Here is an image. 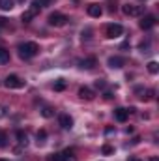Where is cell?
I'll list each match as a JSON object with an SVG mask.
<instances>
[{"mask_svg": "<svg viewBox=\"0 0 159 161\" xmlns=\"http://www.w3.org/2000/svg\"><path fill=\"white\" fill-rule=\"evenodd\" d=\"M122 11L129 17H140L142 11H144V6H135V4H125L122 6Z\"/></svg>", "mask_w": 159, "mask_h": 161, "instance_id": "cell-2", "label": "cell"}, {"mask_svg": "<svg viewBox=\"0 0 159 161\" xmlns=\"http://www.w3.org/2000/svg\"><path fill=\"white\" fill-rule=\"evenodd\" d=\"M9 62V51L0 49V64H8Z\"/></svg>", "mask_w": 159, "mask_h": 161, "instance_id": "cell-17", "label": "cell"}, {"mask_svg": "<svg viewBox=\"0 0 159 161\" xmlns=\"http://www.w3.org/2000/svg\"><path fill=\"white\" fill-rule=\"evenodd\" d=\"M101 13H103V9H101L99 4H90L88 6V15L90 17H101Z\"/></svg>", "mask_w": 159, "mask_h": 161, "instance_id": "cell-12", "label": "cell"}, {"mask_svg": "<svg viewBox=\"0 0 159 161\" xmlns=\"http://www.w3.org/2000/svg\"><path fill=\"white\" fill-rule=\"evenodd\" d=\"M0 161H6V159H0Z\"/></svg>", "mask_w": 159, "mask_h": 161, "instance_id": "cell-30", "label": "cell"}, {"mask_svg": "<svg viewBox=\"0 0 159 161\" xmlns=\"http://www.w3.org/2000/svg\"><path fill=\"white\" fill-rule=\"evenodd\" d=\"M41 114H43L45 118H51V116H54V109H52V107H43Z\"/></svg>", "mask_w": 159, "mask_h": 161, "instance_id": "cell-18", "label": "cell"}, {"mask_svg": "<svg viewBox=\"0 0 159 161\" xmlns=\"http://www.w3.org/2000/svg\"><path fill=\"white\" fill-rule=\"evenodd\" d=\"M45 139H47V131L45 129H40L38 131V142H45Z\"/></svg>", "mask_w": 159, "mask_h": 161, "instance_id": "cell-20", "label": "cell"}, {"mask_svg": "<svg viewBox=\"0 0 159 161\" xmlns=\"http://www.w3.org/2000/svg\"><path fill=\"white\" fill-rule=\"evenodd\" d=\"M148 71L156 75V73L159 71V64H157V62H150V64H148Z\"/></svg>", "mask_w": 159, "mask_h": 161, "instance_id": "cell-19", "label": "cell"}, {"mask_svg": "<svg viewBox=\"0 0 159 161\" xmlns=\"http://www.w3.org/2000/svg\"><path fill=\"white\" fill-rule=\"evenodd\" d=\"M38 51H40V47H38L34 41H26V43H21V45H19V56H21V58H25V60H28V58L36 56V54H38Z\"/></svg>", "mask_w": 159, "mask_h": 161, "instance_id": "cell-1", "label": "cell"}, {"mask_svg": "<svg viewBox=\"0 0 159 161\" xmlns=\"http://www.w3.org/2000/svg\"><path fill=\"white\" fill-rule=\"evenodd\" d=\"M96 66V58H84V60H80V68L82 69H92Z\"/></svg>", "mask_w": 159, "mask_h": 161, "instance_id": "cell-14", "label": "cell"}, {"mask_svg": "<svg viewBox=\"0 0 159 161\" xmlns=\"http://www.w3.org/2000/svg\"><path fill=\"white\" fill-rule=\"evenodd\" d=\"M150 161H159L157 158H150Z\"/></svg>", "mask_w": 159, "mask_h": 161, "instance_id": "cell-28", "label": "cell"}, {"mask_svg": "<svg viewBox=\"0 0 159 161\" xmlns=\"http://www.w3.org/2000/svg\"><path fill=\"white\" fill-rule=\"evenodd\" d=\"M64 88H66V82H64L62 79H60L58 82H56V84H54V90H58V92H62Z\"/></svg>", "mask_w": 159, "mask_h": 161, "instance_id": "cell-22", "label": "cell"}, {"mask_svg": "<svg viewBox=\"0 0 159 161\" xmlns=\"http://www.w3.org/2000/svg\"><path fill=\"white\" fill-rule=\"evenodd\" d=\"M127 116H129L127 109H114V120L116 122H125Z\"/></svg>", "mask_w": 159, "mask_h": 161, "instance_id": "cell-13", "label": "cell"}, {"mask_svg": "<svg viewBox=\"0 0 159 161\" xmlns=\"http://www.w3.org/2000/svg\"><path fill=\"white\" fill-rule=\"evenodd\" d=\"M15 135H17V141H19V144H23V146H26V144H28V137H26V133H25V131H21V129H19Z\"/></svg>", "mask_w": 159, "mask_h": 161, "instance_id": "cell-15", "label": "cell"}, {"mask_svg": "<svg viewBox=\"0 0 159 161\" xmlns=\"http://www.w3.org/2000/svg\"><path fill=\"white\" fill-rule=\"evenodd\" d=\"M79 97H80V99H86V101H92V99L96 97V94H94V92H92L90 88L82 86V88L79 90Z\"/></svg>", "mask_w": 159, "mask_h": 161, "instance_id": "cell-11", "label": "cell"}, {"mask_svg": "<svg viewBox=\"0 0 159 161\" xmlns=\"http://www.w3.org/2000/svg\"><path fill=\"white\" fill-rule=\"evenodd\" d=\"M137 94L142 101H150L154 97V90H148V88H137Z\"/></svg>", "mask_w": 159, "mask_h": 161, "instance_id": "cell-10", "label": "cell"}, {"mask_svg": "<svg viewBox=\"0 0 159 161\" xmlns=\"http://www.w3.org/2000/svg\"><path fill=\"white\" fill-rule=\"evenodd\" d=\"M112 152H114V148H112V146H109V144H105V146H103V154H112Z\"/></svg>", "mask_w": 159, "mask_h": 161, "instance_id": "cell-23", "label": "cell"}, {"mask_svg": "<svg viewBox=\"0 0 159 161\" xmlns=\"http://www.w3.org/2000/svg\"><path fill=\"white\" fill-rule=\"evenodd\" d=\"M2 26H6V19H2V17H0V28H2Z\"/></svg>", "mask_w": 159, "mask_h": 161, "instance_id": "cell-27", "label": "cell"}, {"mask_svg": "<svg viewBox=\"0 0 159 161\" xmlns=\"http://www.w3.org/2000/svg\"><path fill=\"white\" fill-rule=\"evenodd\" d=\"M4 114H6V107H4V105H0V118H2Z\"/></svg>", "mask_w": 159, "mask_h": 161, "instance_id": "cell-26", "label": "cell"}, {"mask_svg": "<svg viewBox=\"0 0 159 161\" xmlns=\"http://www.w3.org/2000/svg\"><path fill=\"white\" fill-rule=\"evenodd\" d=\"M58 124L62 125V129H71L73 127V118L69 114H60L58 116Z\"/></svg>", "mask_w": 159, "mask_h": 161, "instance_id": "cell-8", "label": "cell"}, {"mask_svg": "<svg viewBox=\"0 0 159 161\" xmlns=\"http://www.w3.org/2000/svg\"><path fill=\"white\" fill-rule=\"evenodd\" d=\"M129 161H137V159H129Z\"/></svg>", "mask_w": 159, "mask_h": 161, "instance_id": "cell-29", "label": "cell"}, {"mask_svg": "<svg viewBox=\"0 0 159 161\" xmlns=\"http://www.w3.org/2000/svg\"><path fill=\"white\" fill-rule=\"evenodd\" d=\"M122 32H123L122 25H116V23H112V25H109V26H107V38H111V40H114V38L122 36Z\"/></svg>", "mask_w": 159, "mask_h": 161, "instance_id": "cell-6", "label": "cell"}, {"mask_svg": "<svg viewBox=\"0 0 159 161\" xmlns=\"http://www.w3.org/2000/svg\"><path fill=\"white\" fill-rule=\"evenodd\" d=\"M96 88H105V80H103V79L96 80Z\"/></svg>", "mask_w": 159, "mask_h": 161, "instance_id": "cell-25", "label": "cell"}, {"mask_svg": "<svg viewBox=\"0 0 159 161\" xmlns=\"http://www.w3.org/2000/svg\"><path fill=\"white\" fill-rule=\"evenodd\" d=\"M49 161H77L73 156V150H64V152H58V154H52Z\"/></svg>", "mask_w": 159, "mask_h": 161, "instance_id": "cell-3", "label": "cell"}, {"mask_svg": "<svg viewBox=\"0 0 159 161\" xmlns=\"http://www.w3.org/2000/svg\"><path fill=\"white\" fill-rule=\"evenodd\" d=\"M109 66H111L112 69H120V68L125 66V60H123L122 56H111V58H109Z\"/></svg>", "mask_w": 159, "mask_h": 161, "instance_id": "cell-9", "label": "cell"}, {"mask_svg": "<svg viewBox=\"0 0 159 161\" xmlns=\"http://www.w3.org/2000/svg\"><path fill=\"white\" fill-rule=\"evenodd\" d=\"M13 0H0V9H4V11H9L11 8H13Z\"/></svg>", "mask_w": 159, "mask_h": 161, "instance_id": "cell-16", "label": "cell"}, {"mask_svg": "<svg viewBox=\"0 0 159 161\" xmlns=\"http://www.w3.org/2000/svg\"><path fill=\"white\" fill-rule=\"evenodd\" d=\"M4 84H6L8 88H23V86H25V80L19 79L17 75H8L6 80H4Z\"/></svg>", "mask_w": 159, "mask_h": 161, "instance_id": "cell-5", "label": "cell"}, {"mask_svg": "<svg viewBox=\"0 0 159 161\" xmlns=\"http://www.w3.org/2000/svg\"><path fill=\"white\" fill-rule=\"evenodd\" d=\"M36 2H38V6H40V8H45V6H49V4H51V0H36Z\"/></svg>", "mask_w": 159, "mask_h": 161, "instance_id": "cell-24", "label": "cell"}, {"mask_svg": "<svg viewBox=\"0 0 159 161\" xmlns=\"http://www.w3.org/2000/svg\"><path fill=\"white\" fill-rule=\"evenodd\" d=\"M154 25H156V17H154V15H144L142 21L139 23V26H140L142 30H150Z\"/></svg>", "mask_w": 159, "mask_h": 161, "instance_id": "cell-7", "label": "cell"}, {"mask_svg": "<svg viewBox=\"0 0 159 161\" xmlns=\"http://www.w3.org/2000/svg\"><path fill=\"white\" fill-rule=\"evenodd\" d=\"M6 144H8V135H6L4 131H0V148L6 146Z\"/></svg>", "mask_w": 159, "mask_h": 161, "instance_id": "cell-21", "label": "cell"}, {"mask_svg": "<svg viewBox=\"0 0 159 161\" xmlns=\"http://www.w3.org/2000/svg\"><path fill=\"white\" fill-rule=\"evenodd\" d=\"M47 21H49V25H51V26H64L69 19H68L66 15H62V13H51Z\"/></svg>", "mask_w": 159, "mask_h": 161, "instance_id": "cell-4", "label": "cell"}]
</instances>
